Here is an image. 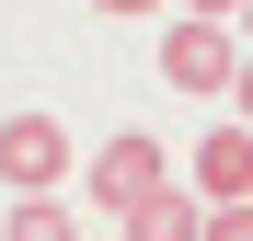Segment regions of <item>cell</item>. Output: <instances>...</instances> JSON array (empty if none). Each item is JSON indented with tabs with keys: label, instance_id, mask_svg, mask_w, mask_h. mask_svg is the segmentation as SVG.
Returning <instances> with one entry per match:
<instances>
[{
	"label": "cell",
	"instance_id": "8",
	"mask_svg": "<svg viewBox=\"0 0 253 241\" xmlns=\"http://www.w3.org/2000/svg\"><path fill=\"white\" fill-rule=\"evenodd\" d=\"M230 115H242V127H253V46H242V69H230V92H219Z\"/></svg>",
	"mask_w": 253,
	"mask_h": 241
},
{
	"label": "cell",
	"instance_id": "4",
	"mask_svg": "<svg viewBox=\"0 0 253 241\" xmlns=\"http://www.w3.org/2000/svg\"><path fill=\"white\" fill-rule=\"evenodd\" d=\"M196 195H207V207H230V195H253V127H242V115L196 138Z\"/></svg>",
	"mask_w": 253,
	"mask_h": 241
},
{
	"label": "cell",
	"instance_id": "10",
	"mask_svg": "<svg viewBox=\"0 0 253 241\" xmlns=\"http://www.w3.org/2000/svg\"><path fill=\"white\" fill-rule=\"evenodd\" d=\"M184 12H219V23H230V12H242V0H184Z\"/></svg>",
	"mask_w": 253,
	"mask_h": 241
},
{
	"label": "cell",
	"instance_id": "1",
	"mask_svg": "<svg viewBox=\"0 0 253 241\" xmlns=\"http://www.w3.org/2000/svg\"><path fill=\"white\" fill-rule=\"evenodd\" d=\"M230 69H242V34H230L219 12H184L173 34H161V80H173V92H207V103H219Z\"/></svg>",
	"mask_w": 253,
	"mask_h": 241
},
{
	"label": "cell",
	"instance_id": "6",
	"mask_svg": "<svg viewBox=\"0 0 253 241\" xmlns=\"http://www.w3.org/2000/svg\"><path fill=\"white\" fill-rule=\"evenodd\" d=\"M0 241H81V218L58 207V195H12V218H0Z\"/></svg>",
	"mask_w": 253,
	"mask_h": 241
},
{
	"label": "cell",
	"instance_id": "11",
	"mask_svg": "<svg viewBox=\"0 0 253 241\" xmlns=\"http://www.w3.org/2000/svg\"><path fill=\"white\" fill-rule=\"evenodd\" d=\"M230 23H242V46H253V0H242V12H230Z\"/></svg>",
	"mask_w": 253,
	"mask_h": 241
},
{
	"label": "cell",
	"instance_id": "5",
	"mask_svg": "<svg viewBox=\"0 0 253 241\" xmlns=\"http://www.w3.org/2000/svg\"><path fill=\"white\" fill-rule=\"evenodd\" d=\"M115 230H126V241H207V195H196V184H150Z\"/></svg>",
	"mask_w": 253,
	"mask_h": 241
},
{
	"label": "cell",
	"instance_id": "9",
	"mask_svg": "<svg viewBox=\"0 0 253 241\" xmlns=\"http://www.w3.org/2000/svg\"><path fill=\"white\" fill-rule=\"evenodd\" d=\"M92 12H115V23H138V12H161V0H92Z\"/></svg>",
	"mask_w": 253,
	"mask_h": 241
},
{
	"label": "cell",
	"instance_id": "7",
	"mask_svg": "<svg viewBox=\"0 0 253 241\" xmlns=\"http://www.w3.org/2000/svg\"><path fill=\"white\" fill-rule=\"evenodd\" d=\"M207 241H253V195H230V207H207Z\"/></svg>",
	"mask_w": 253,
	"mask_h": 241
},
{
	"label": "cell",
	"instance_id": "2",
	"mask_svg": "<svg viewBox=\"0 0 253 241\" xmlns=\"http://www.w3.org/2000/svg\"><path fill=\"white\" fill-rule=\"evenodd\" d=\"M161 172H173V149H161L150 127H115V138L92 149V172H81V184H92V207H104V218H126V207H138Z\"/></svg>",
	"mask_w": 253,
	"mask_h": 241
},
{
	"label": "cell",
	"instance_id": "3",
	"mask_svg": "<svg viewBox=\"0 0 253 241\" xmlns=\"http://www.w3.org/2000/svg\"><path fill=\"white\" fill-rule=\"evenodd\" d=\"M0 184H12V195L69 184V127H58V115H12V127H0Z\"/></svg>",
	"mask_w": 253,
	"mask_h": 241
}]
</instances>
